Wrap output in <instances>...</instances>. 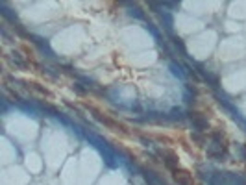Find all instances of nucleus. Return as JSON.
<instances>
[{"label":"nucleus","mask_w":246,"mask_h":185,"mask_svg":"<svg viewBox=\"0 0 246 185\" xmlns=\"http://www.w3.org/2000/svg\"><path fill=\"white\" fill-rule=\"evenodd\" d=\"M22 85L28 89V91H33V93H37V95H41V96H46V98H52V93L46 89V87H43V85H39V83L35 82H26V80H22Z\"/></svg>","instance_id":"nucleus-5"},{"label":"nucleus","mask_w":246,"mask_h":185,"mask_svg":"<svg viewBox=\"0 0 246 185\" xmlns=\"http://www.w3.org/2000/svg\"><path fill=\"white\" fill-rule=\"evenodd\" d=\"M172 39H174V44H176V46H178V48H180V50H182V52L185 54V44H183V41H182L180 37H176V35H174Z\"/></svg>","instance_id":"nucleus-6"},{"label":"nucleus","mask_w":246,"mask_h":185,"mask_svg":"<svg viewBox=\"0 0 246 185\" xmlns=\"http://www.w3.org/2000/svg\"><path fill=\"white\" fill-rule=\"evenodd\" d=\"M172 178H174V182L178 185H194L192 174L189 170H185V168H180V167L176 170H172Z\"/></svg>","instance_id":"nucleus-3"},{"label":"nucleus","mask_w":246,"mask_h":185,"mask_svg":"<svg viewBox=\"0 0 246 185\" xmlns=\"http://www.w3.org/2000/svg\"><path fill=\"white\" fill-rule=\"evenodd\" d=\"M187 115H189V121L194 126V130H198V131H207V130H209V121L205 119L202 113H198V111H189Z\"/></svg>","instance_id":"nucleus-2"},{"label":"nucleus","mask_w":246,"mask_h":185,"mask_svg":"<svg viewBox=\"0 0 246 185\" xmlns=\"http://www.w3.org/2000/svg\"><path fill=\"white\" fill-rule=\"evenodd\" d=\"M74 89H76L80 95H85V93H87V91H85V89L82 87V83H74Z\"/></svg>","instance_id":"nucleus-7"},{"label":"nucleus","mask_w":246,"mask_h":185,"mask_svg":"<svg viewBox=\"0 0 246 185\" xmlns=\"http://www.w3.org/2000/svg\"><path fill=\"white\" fill-rule=\"evenodd\" d=\"M159 154H161V157H163L165 167H167L170 172L178 168V156H176V152H172V150H159Z\"/></svg>","instance_id":"nucleus-4"},{"label":"nucleus","mask_w":246,"mask_h":185,"mask_svg":"<svg viewBox=\"0 0 246 185\" xmlns=\"http://www.w3.org/2000/svg\"><path fill=\"white\" fill-rule=\"evenodd\" d=\"M87 109L93 113V117L98 121V122H102L105 128H109V130H113V131H120V133H124V135H128L130 131H128V128L124 126V124H120L119 121H115V119H111V117H107L105 113H102V111H98L96 107H93V105H87Z\"/></svg>","instance_id":"nucleus-1"}]
</instances>
